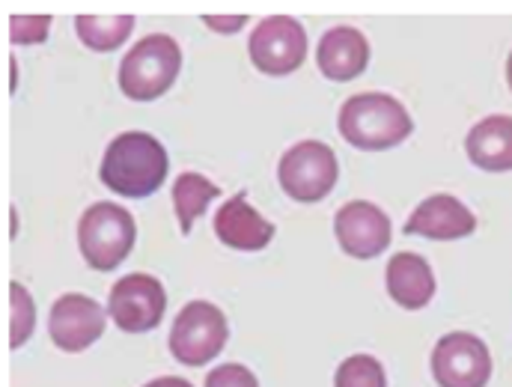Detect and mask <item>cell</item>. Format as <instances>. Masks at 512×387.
Segmentation results:
<instances>
[{"label": "cell", "mask_w": 512, "mask_h": 387, "mask_svg": "<svg viewBox=\"0 0 512 387\" xmlns=\"http://www.w3.org/2000/svg\"><path fill=\"white\" fill-rule=\"evenodd\" d=\"M167 170H170V158L152 134L126 131L114 137L111 146L105 149L99 179L105 188H111L120 197L143 200L164 185Z\"/></svg>", "instance_id": "6da1fadb"}, {"label": "cell", "mask_w": 512, "mask_h": 387, "mask_svg": "<svg viewBox=\"0 0 512 387\" xmlns=\"http://www.w3.org/2000/svg\"><path fill=\"white\" fill-rule=\"evenodd\" d=\"M468 158L489 173H507L512 170V117L495 114L480 120L468 131L465 140Z\"/></svg>", "instance_id": "2e32d148"}, {"label": "cell", "mask_w": 512, "mask_h": 387, "mask_svg": "<svg viewBox=\"0 0 512 387\" xmlns=\"http://www.w3.org/2000/svg\"><path fill=\"white\" fill-rule=\"evenodd\" d=\"M105 310L99 301L87 295H63L54 301L48 316V334L57 349L63 352H84L105 334Z\"/></svg>", "instance_id": "30bf717a"}, {"label": "cell", "mask_w": 512, "mask_h": 387, "mask_svg": "<svg viewBox=\"0 0 512 387\" xmlns=\"http://www.w3.org/2000/svg\"><path fill=\"white\" fill-rule=\"evenodd\" d=\"M507 81H510V90H512V54H510V60H507Z\"/></svg>", "instance_id": "d4e9b609"}, {"label": "cell", "mask_w": 512, "mask_h": 387, "mask_svg": "<svg viewBox=\"0 0 512 387\" xmlns=\"http://www.w3.org/2000/svg\"><path fill=\"white\" fill-rule=\"evenodd\" d=\"M218 197H221V188L200 173H182L173 182V209L185 236L191 233L194 221L206 212V206Z\"/></svg>", "instance_id": "e0dca14e"}, {"label": "cell", "mask_w": 512, "mask_h": 387, "mask_svg": "<svg viewBox=\"0 0 512 387\" xmlns=\"http://www.w3.org/2000/svg\"><path fill=\"white\" fill-rule=\"evenodd\" d=\"M248 51L262 75H292L307 57V33L292 15H268L254 27Z\"/></svg>", "instance_id": "52a82bcc"}, {"label": "cell", "mask_w": 512, "mask_h": 387, "mask_svg": "<svg viewBox=\"0 0 512 387\" xmlns=\"http://www.w3.org/2000/svg\"><path fill=\"white\" fill-rule=\"evenodd\" d=\"M414 131L405 105L387 93H358L340 108V134L349 146L382 152Z\"/></svg>", "instance_id": "7a4b0ae2"}, {"label": "cell", "mask_w": 512, "mask_h": 387, "mask_svg": "<svg viewBox=\"0 0 512 387\" xmlns=\"http://www.w3.org/2000/svg\"><path fill=\"white\" fill-rule=\"evenodd\" d=\"M206 387H259V382H256V376L248 367L224 364V367H215L206 376Z\"/></svg>", "instance_id": "7402d4cb"}, {"label": "cell", "mask_w": 512, "mask_h": 387, "mask_svg": "<svg viewBox=\"0 0 512 387\" xmlns=\"http://www.w3.org/2000/svg\"><path fill=\"white\" fill-rule=\"evenodd\" d=\"M334 387H387L384 367L373 355H352L337 367Z\"/></svg>", "instance_id": "ffe728a7"}, {"label": "cell", "mask_w": 512, "mask_h": 387, "mask_svg": "<svg viewBox=\"0 0 512 387\" xmlns=\"http://www.w3.org/2000/svg\"><path fill=\"white\" fill-rule=\"evenodd\" d=\"M167 307L164 286L152 274H126L111 289V319L128 334H146L158 328Z\"/></svg>", "instance_id": "9c48e42d"}, {"label": "cell", "mask_w": 512, "mask_h": 387, "mask_svg": "<svg viewBox=\"0 0 512 387\" xmlns=\"http://www.w3.org/2000/svg\"><path fill=\"white\" fill-rule=\"evenodd\" d=\"M137 227L131 212L117 203H96L81 215L78 245L93 271H114L131 254Z\"/></svg>", "instance_id": "277c9868"}, {"label": "cell", "mask_w": 512, "mask_h": 387, "mask_svg": "<svg viewBox=\"0 0 512 387\" xmlns=\"http://www.w3.org/2000/svg\"><path fill=\"white\" fill-rule=\"evenodd\" d=\"M182 69V48L173 36L152 33L140 39L120 63V90L131 102H155Z\"/></svg>", "instance_id": "3957f363"}, {"label": "cell", "mask_w": 512, "mask_h": 387, "mask_svg": "<svg viewBox=\"0 0 512 387\" xmlns=\"http://www.w3.org/2000/svg\"><path fill=\"white\" fill-rule=\"evenodd\" d=\"M78 36L93 51H114L128 39L134 27V15H78Z\"/></svg>", "instance_id": "ac0fdd59"}, {"label": "cell", "mask_w": 512, "mask_h": 387, "mask_svg": "<svg viewBox=\"0 0 512 387\" xmlns=\"http://www.w3.org/2000/svg\"><path fill=\"white\" fill-rule=\"evenodd\" d=\"M402 230L408 236H423V239H435V242H453V239L471 236L477 230V218L456 197L435 194V197L423 200L411 212V218H408V224Z\"/></svg>", "instance_id": "7c38bea8"}, {"label": "cell", "mask_w": 512, "mask_h": 387, "mask_svg": "<svg viewBox=\"0 0 512 387\" xmlns=\"http://www.w3.org/2000/svg\"><path fill=\"white\" fill-rule=\"evenodd\" d=\"M143 387H194L191 382H185V379H179V376H161V379H155V382H149V385Z\"/></svg>", "instance_id": "cb8c5ba5"}, {"label": "cell", "mask_w": 512, "mask_h": 387, "mask_svg": "<svg viewBox=\"0 0 512 387\" xmlns=\"http://www.w3.org/2000/svg\"><path fill=\"white\" fill-rule=\"evenodd\" d=\"M215 233L233 251H262L274 239V224H268L248 203V194L239 191L218 209Z\"/></svg>", "instance_id": "4fadbf2b"}, {"label": "cell", "mask_w": 512, "mask_h": 387, "mask_svg": "<svg viewBox=\"0 0 512 387\" xmlns=\"http://www.w3.org/2000/svg\"><path fill=\"white\" fill-rule=\"evenodd\" d=\"M340 248L355 259H373L390 248V218L367 200L346 203L334 218Z\"/></svg>", "instance_id": "8fae6325"}, {"label": "cell", "mask_w": 512, "mask_h": 387, "mask_svg": "<svg viewBox=\"0 0 512 387\" xmlns=\"http://www.w3.org/2000/svg\"><path fill=\"white\" fill-rule=\"evenodd\" d=\"M9 307H12V319H9V346L21 349L36 325V307L33 298L27 292L24 283H9Z\"/></svg>", "instance_id": "d6986e66"}, {"label": "cell", "mask_w": 512, "mask_h": 387, "mask_svg": "<svg viewBox=\"0 0 512 387\" xmlns=\"http://www.w3.org/2000/svg\"><path fill=\"white\" fill-rule=\"evenodd\" d=\"M340 176V164L331 146L319 140H301L289 152H283L277 164V179L286 197L298 203H319L325 200Z\"/></svg>", "instance_id": "5b68a950"}, {"label": "cell", "mask_w": 512, "mask_h": 387, "mask_svg": "<svg viewBox=\"0 0 512 387\" xmlns=\"http://www.w3.org/2000/svg\"><path fill=\"white\" fill-rule=\"evenodd\" d=\"M432 376L441 387H486L492 379L489 346L468 334H444L432 352Z\"/></svg>", "instance_id": "ba28073f"}, {"label": "cell", "mask_w": 512, "mask_h": 387, "mask_svg": "<svg viewBox=\"0 0 512 387\" xmlns=\"http://www.w3.org/2000/svg\"><path fill=\"white\" fill-rule=\"evenodd\" d=\"M316 63L328 81H355L370 63V42L355 27H334L322 36Z\"/></svg>", "instance_id": "5bb4252c"}, {"label": "cell", "mask_w": 512, "mask_h": 387, "mask_svg": "<svg viewBox=\"0 0 512 387\" xmlns=\"http://www.w3.org/2000/svg\"><path fill=\"white\" fill-rule=\"evenodd\" d=\"M12 42L18 45H30V42H45L48 39V27H51V18L48 15H15L12 18Z\"/></svg>", "instance_id": "44dd1931"}, {"label": "cell", "mask_w": 512, "mask_h": 387, "mask_svg": "<svg viewBox=\"0 0 512 387\" xmlns=\"http://www.w3.org/2000/svg\"><path fill=\"white\" fill-rule=\"evenodd\" d=\"M203 21H206V27H212V30H218V33H233V30H239V27H245V24H248V18H245V15H233V18H224V15H206Z\"/></svg>", "instance_id": "603a6c76"}, {"label": "cell", "mask_w": 512, "mask_h": 387, "mask_svg": "<svg viewBox=\"0 0 512 387\" xmlns=\"http://www.w3.org/2000/svg\"><path fill=\"white\" fill-rule=\"evenodd\" d=\"M230 328L221 307L209 301H191L179 310L170 331V352L182 367H206L227 346Z\"/></svg>", "instance_id": "8992f818"}, {"label": "cell", "mask_w": 512, "mask_h": 387, "mask_svg": "<svg viewBox=\"0 0 512 387\" xmlns=\"http://www.w3.org/2000/svg\"><path fill=\"white\" fill-rule=\"evenodd\" d=\"M387 292L405 310H420L435 295V274L429 262L417 254H396L387 262Z\"/></svg>", "instance_id": "9a60e30c"}]
</instances>
